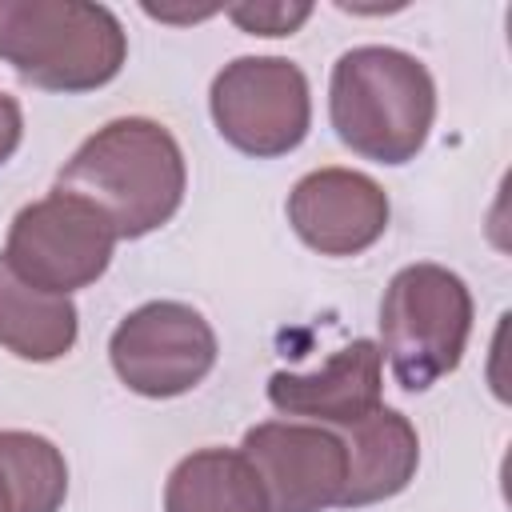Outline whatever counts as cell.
Listing matches in <instances>:
<instances>
[{
    "mask_svg": "<svg viewBox=\"0 0 512 512\" xmlns=\"http://www.w3.org/2000/svg\"><path fill=\"white\" fill-rule=\"evenodd\" d=\"M24 140V112H20V100L0 92V164H8L16 156Z\"/></svg>",
    "mask_w": 512,
    "mask_h": 512,
    "instance_id": "cell-16",
    "label": "cell"
},
{
    "mask_svg": "<svg viewBox=\"0 0 512 512\" xmlns=\"http://www.w3.org/2000/svg\"><path fill=\"white\" fill-rule=\"evenodd\" d=\"M312 16V4H232L228 20L248 36H292Z\"/></svg>",
    "mask_w": 512,
    "mask_h": 512,
    "instance_id": "cell-15",
    "label": "cell"
},
{
    "mask_svg": "<svg viewBox=\"0 0 512 512\" xmlns=\"http://www.w3.org/2000/svg\"><path fill=\"white\" fill-rule=\"evenodd\" d=\"M68 496L64 452L36 432H0V512H60Z\"/></svg>",
    "mask_w": 512,
    "mask_h": 512,
    "instance_id": "cell-14",
    "label": "cell"
},
{
    "mask_svg": "<svg viewBox=\"0 0 512 512\" xmlns=\"http://www.w3.org/2000/svg\"><path fill=\"white\" fill-rule=\"evenodd\" d=\"M108 360L128 392L172 400L192 392L212 372L216 332L192 304L148 300L112 328Z\"/></svg>",
    "mask_w": 512,
    "mask_h": 512,
    "instance_id": "cell-7",
    "label": "cell"
},
{
    "mask_svg": "<svg viewBox=\"0 0 512 512\" xmlns=\"http://www.w3.org/2000/svg\"><path fill=\"white\" fill-rule=\"evenodd\" d=\"M116 252L112 224L80 196L52 188L44 200L16 212L4 244V260L36 288L72 296L96 284Z\"/></svg>",
    "mask_w": 512,
    "mask_h": 512,
    "instance_id": "cell-6",
    "label": "cell"
},
{
    "mask_svg": "<svg viewBox=\"0 0 512 512\" xmlns=\"http://www.w3.org/2000/svg\"><path fill=\"white\" fill-rule=\"evenodd\" d=\"M164 512H268V500L244 452L200 448L168 472Z\"/></svg>",
    "mask_w": 512,
    "mask_h": 512,
    "instance_id": "cell-13",
    "label": "cell"
},
{
    "mask_svg": "<svg viewBox=\"0 0 512 512\" xmlns=\"http://www.w3.org/2000/svg\"><path fill=\"white\" fill-rule=\"evenodd\" d=\"M56 188L88 200L112 224L116 240H140L180 212L188 168L164 124L148 116H120L72 152Z\"/></svg>",
    "mask_w": 512,
    "mask_h": 512,
    "instance_id": "cell-1",
    "label": "cell"
},
{
    "mask_svg": "<svg viewBox=\"0 0 512 512\" xmlns=\"http://www.w3.org/2000/svg\"><path fill=\"white\" fill-rule=\"evenodd\" d=\"M384 384V356L376 340H352L332 352L316 372H272L268 404L320 428H348L376 412Z\"/></svg>",
    "mask_w": 512,
    "mask_h": 512,
    "instance_id": "cell-10",
    "label": "cell"
},
{
    "mask_svg": "<svg viewBox=\"0 0 512 512\" xmlns=\"http://www.w3.org/2000/svg\"><path fill=\"white\" fill-rule=\"evenodd\" d=\"M472 336V292L444 264L400 268L380 300V356L404 392H424L460 368Z\"/></svg>",
    "mask_w": 512,
    "mask_h": 512,
    "instance_id": "cell-4",
    "label": "cell"
},
{
    "mask_svg": "<svg viewBox=\"0 0 512 512\" xmlns=\"http://www.w3.org/2000/svg\"><path fill=\"white\" fill-rule=\"evenodd\" d=\"M292 232L320 256H360L388 228V192L352 168H316L288 192Z\"/></svg>",
    "mask_w": 512,
    "mask_h": 512,
    "instance_id": "cell-9",
    "label": "cell"
},
{
    "mask_svg": "<svg viewBox=\"0 0 512 512\" xmlns=\"http://www.w3.org/2000/svg\"><path fill=\"white\" fill-rule=\"evenodd\" d=\"M216 132L244 156L276 160L304 144L312 124V92L300 64L284 56H236L208 92Z\"/></svg>",
    "mask_w": 512,
    "mask_h": 512,
    "instance_id": "cell-5",
    "label": "cell"
},
{
    "mask_svg": "<svg viewBox=\"0 0 512 512\" xmlns=\"http://www.w3.org/2000/svg\"><path fill=\"white\" fill-rule=\"evenodd\" d=\"M336 436L348 452V484L340 508H368L400 496L412 484L420 464V436L404 412L380 404L364 420L336 428Z\"/></svg>",
    "mask_w": 512,
    "mask_h": 512,
    "instance_id": "cell-11",
    "label": "cell"
},
{
    "mask_svg": "<svg viewBox=\"0 0 512 512\" xmlns=\"http://www.w3.org/2000/svg\"><path fill=\"white\" fill-rule=\"evenodd\" d=\"M0 60L44 92H96L128 60V32L104 4L0 0Z\"/></svg>",
    "mask_w": 512,
    "mask_h": 512,
    "instance_id": "cell-3",
    "label": "cell"
},
{
    "mask_svg": "<svg viewBox=\"0 0 512 512\" xmlns=\"http://www.w3.org/2000/svg\"><path fill=\"white\" fill-rule=\"evenodd\" d=\"M328 116L344 148L376 164H408L436 120L432 72L400 48L360 44L332 64Z\"/></svg>",
    "mask_w": 512,
    "mask_h": 512,
    "instance_id": "cell-2",
    "label": "cell"
},
{
    "mask_svg": "<svg viewBox=\"0 0 512 512\" xmlns=\"http://www.w3.org/2000/svg\"><path fill=\"white\" fill-rule=\"evenodd\" d=\"M240 452L260 476L268 512L340 508L348 484V452L332 428L304 420H264L244 432Z\"/></svg>",
    "mask_w": 512,
    "mask_h": 512,
    "instance_id": "cell-8",
    "label": "cell"
},
{
    "mask_svg": "<svg viewBox=\"0 0 512 512\" xmlns=\"http://www.w3.org/2000/svg\"><path fill=\"white\" fill-rule=\"evenodd\" d=\"M80 312L72 296L28 284L0 256V348L28 364H52L76 348Z\"/></svg>",
    "mask_w": 512,
    "mask_h": 512,
    "instance_id": "cell-12",
    "label": "cell"
}]
</instances>
